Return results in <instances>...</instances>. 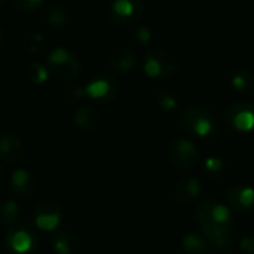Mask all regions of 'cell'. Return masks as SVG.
Instances as JSON below:
<instances>
[{"label":"cell","instance_id":"6da1fadb","mask_svg":"<svg viewBox=\"0 0 254 254\" xmlns=\"http://www.w3.org/2000/svg\"><path fill=\"white\" fill-rule=\"evenodd\" d=\"M196 222L207 237L208 243L216 249H225L231 241L232 213L225 204L213 199L202 201L195 210Z\"/></svg>","mask_w":254,"mask_h":254},{"label":"cell","instance_id":"7a4b0ae2","mask_svg":"<svg viewBox=\"0 0 254 254\" xmlns=\"http://www.w3.org/2000/svg\"><path fill=\"white\" fill-rule=\"evenodd\" d=\"M179 125L188 134L196 135L199 138L213 137L220 129L216 113L201 106L186 107L179 116Z\"/></svg>","mask_w":254,"mask_h":254},{"label":"cell","instance_id":"3957f363","mask_svg":"<svg viewBox=\"0 0 254 254\" xmlns=\"http://www.w3.org/2000/svg\"><path fill=\"white\" fill-rule=\"evenodd\" d=\"M46 68L49 76L57 80L68 82L79 76L80 63L77 57L65 48H55L46 58Z\"/></svg>","mask_w":254,"mask_h":254},{"label":"cell","instance_id":"277c9868","mask_svg":"<svg viewBox=\"0 0 254 254\" xmlns=\"http://www.w3.org/2000/svg\"><path fill=\"white\" fill-rule=\"evenodd\" d=\"M6 249L10 254H33L37 249V235L25 223H16L7 229Z\"/></svg>","mask_w":254,"mask_h":254},{"label":"cell","instance_id":"5b68a950","mask_svg":"<svg viewBox=\"0 0 254 254\" xmlns=\"http://www.w3.org/2000/svg\"><path fill=\"white\" fill-rule=\"evenodd\" d=\"M177 67H179L177 58L173 54L162 49L149 51L144 57V73L153 79L170 77L171 74L176 73Z\"/></svg>","mask_w":254,"mask_h":254},{"label":"cell","instance_id":"8992f818","mask_svg":"<svg viewBox=\"0 0 254 254\" xmlns=\"http://www.w3.org/2000/svg\"><path fill=\"white\" fill-rule=\"evenodd\" d=\"M168 158L179 170H190L199 161V150L192 140L180 137L171 141L168 147Z\"/></svg>","mask_w":254,"mask_h":254},{"label":"cell","instance_id":"52a82bcc","mask_svg":"<svg viewBox=\"0 0 254 254\" xmlns=\"http://www.w3.org/2000/svg\"><path fill=\"white\" fill-rule=\"evenodd\" d=\"M226 124L237 132L254 131V104L247 101L232 103L225 110Z\"/></svg>","mask_w":254,"mask_h":254},{"label":"cell","instance_id":"ba28073f","mask_svg":"<svg viewBox=\"0 0 254 254\" xmlns=\"http://www.w3.org/2000/svg\"><path fill=\"white\" fill-rule=\"evenodd\" d=\"M119 91V85L116 79L110 74H98L94 79L89 80V83L85 86L83 92L86 97H89L94 101L98 103H107L112 101Z\"/></svg>","mask_w":254,"mask_h":254},{"label":"cell","instance_id":"9c48e42d","mask_svg":"<svg viewBox=\"0 0 254 254\" xmlns=\"http://www.w3.org/2000/svg\"><path fill=\"white\" fill-rule=\"evenodd\" d=\"M33 216L34 223L40 231L54 232L61 222V207L52 199H45L36 205Z\"/></svg>","mask_w":254,"mask_h":254},{"label":"cell","instance_id":"30bf717a","mask_svg":"<svg viewBox=\"0 0 254 254\" xmlns=\"http://www.w3.org/2000/svg\"><path fill=\"white\" fill-rule=\"evenodd\" d=\"M143 0H115L110 6L109 16L116 24H131L143 15Z\"/></svg>","mask_w":254,"mask_h":254},{"label":"cell","instance_id":"8fae6325","mask_svg":"<svg viewBox=\"0 0 254 254\" xmlns=\"http://www.w3.org/2000/svg\"><path fill=\"white\" fill-rule=\"evenodd\" d=\"M226 205L238 213H250L254 210V188L246 183L235 185L226 193Z\"/></svg>","mask_w":254,"mask_h":254},{"label":"cell","instance_id":"7c38bea8","mask_svg":"<svg viewBox=\"0 0 254 254\" xmlns=\"http://www.w3.org/2000/svg\"><path fill=\"white\" fill-rule=\"evenodd\" d=\"M107 67L116 70V71H122V73H127V71H131L135 64H137V57L134 54L132 49L129 48H113L110 49L107 54H106V58H104Z\"/></svg>","mask_w":254,"mask_h":254},{"label":"cell","instance_id":"4fadbf2b","mask_svg":"<svg viewBox=\"0 0 254 254\" xmlns=\"http://www.w3.org/2000/svg\"><path fill=\"white\" fill-rule=\"evenodd\" d=\"M202 192V186L195 177H183L174 186V199L182 205H189Z\"/></svg>","mask_w":254,"mask_h":254},{"label":"cell","instance_id":"5bb4252c","mask_svg":"<svg viewBox=\"0 0 254 254\" xmlns=\"http://www.w3.org/2000/svg\"><path fill=\"white\" fill-rule=\"evenodd\" d=\"M9 185L13 193L22 198H30L36 192V179L27 170H15L10 174Z\"/></svg>","mask_w":254,"mask_h":254},{"label":"cell","instance_id":"9a60e30c","mask_svg":"<svg viewBox=\"0 0 254 254\" xmlns=\"http://www.w3.org/2000/svg\"><path fill=\"white\" fill-rule=\"evenodd\" d=\"M73 122L80 131L92 132L97 129V127L100 124V116H98L97 109H94L92 106L83 104L76 109V112L73 115Z\"/></svg>","mask_w":254,"mask_h":254},{"label":"cell","instance_id":"2e32d148","mask_svg":"<svg viewBox=\"0 0 254 254\" xmlns=\"http://www.w3.org/2000/svg\"><path fill=\"white\" fill-rule=\"evenodd\" d=\"M24 155V143L13 134H4L0 137V159L6 162H15Z\"/></svg>","mask_w":254,"mask_h":254},{"label":"cell","instance_id":"e0dca14e","mask_svg":"<svg viewBox=\"0 0 254 254\" xmlns=\"http://www.w3.org/2000/svg\"><path fill=\"white\" fill-rule=\"evenodd\" d=\"M52 246L57 254H77L80 250V243L77 237L65 231L55 234Z\"/></svg>","mask_w":254,"mask_h":254},{"label":"cell","instance_id":"ac0fdd59","mask_svg":"<svg viewBox=\"0 0 254 254\" xmlns=\"http://www.w3.org/2000/svg\"><path fill=\"white\" fill-rule=\"evenodd\" d=\"M182 249L185 254H207L210 250V243L207 238L189 232L182 238Z\"/></svg>","mask_w":254,"mask_h":254},{"label":"cell","instance_id":"d6986e66","mask_svg":"<svg viewBox=\"0 0 254 254\" xmlns=\"http://www.w3.org/2000/svg\"><path fill=\"white\" fill-rule=\"evenodd\" d=\"M70 21V10L63 3H54L48 9V22L55 28H63Z\"/></svg>","mask_w":254,"mask_h":254},{"label":"cell","instance_id":"ffe728a7","mask_svg":"<svg viewBox=\"0 0 254 254\" xmlns=\"http://www.w3.org/2000/svg\"><path fill=\"white\" fill-rule=\"evenodd\" d=\"M19 214H21V210L15 201H4L0 205V223H1V226L10 229L12 226H15L18 223Z\"/></svg>","mask_w":254,"mask_h":254},{"label":"cell","instance_id":"44dd1931","mask_svg":"<svg viewBox=\"0 0 254 254\" xmlns=\"http://www.w3.org/2000/svg\"><path fill=\"white\" fill-rule=\"evenodd\" d=\"M231 85L238 92H244V91L250 89L252 85H253V74H252V71L249 68H240L238 71H235L232 74Z\"/></svg>","mask_w":254,"mask_h":254},{"label":"cell","instance_id":"7402d4cb","mask_svg":"<svg viewBox=\"0 0 254 254\" xmlns=\"http://www.w3.org/2000/svg\"><path fill=\"white\" fill-rule=\"evenodd\" d=\"M27 76H28V79H30L31 83H34V85H42V83H45L46 79L49 77V73H48L46 65H42V64H39V63H33V64H30V67H28Z\"/></svg>","mask_w":254,"mask_h":254},{"label":"cell","instance_id":"603a6c76","mask_svg":"<svg viewBox=\"0 0 254 254\" xmlns=\"http://www.w3.org/2000/svg\"><path fill=\"white\" fill-rule=\"evenodd\" d=\"M158 106L164 112H173L179 106V98L171 92H161L158 97Z\"/></svg>","mask_w":254,"mask_h":254},{"label":"cell","instance_id":"cb8c5ba5","mask_svg":"<svg viewBox=\"0 0 254 254\" xmlns=\"http://www.w3.org/2000/svg\"><path fill=\"white\" fill-rule=\"evenodd\" d=\"M204 168H205V173H207L208 176H219V174L223 171V161H222L220 158L210 156V158L205 159Z\"/></svg>","mask_w":254,"mask_h":254},{"label":"cell","instance_id":"d4e9b609","mask_svg":"<svg viewBox=\"0 0 254 254\" xmlns=\"http://www.w3.org/2000/svg\"><path fill=\"white\" fill-rule=\"evenodd\" d=\"M152 39H153V34H152V31H150L149 27L141 25V27H138L134 31V40L138 42L143 46H149L152 43Z\"/></svg>","mask_w":254,"mask_h":254},{"label":"cell","instance_id":"484cf974","mask_svg":"<svg viewBox=\"0 0 254 254\" xmlns=\"http://www.w3.org/2000/svg\"><path fill=\"white\" fill-rule=\"evenodd\" d=\"M45 0H13V3L16 4L18 9L25 10V12H31L39 9L43 4Z\"/></svg>","mask_w":254,"mask_h":254},{"label":"cell","instance_id":"4316f807","mask_svg":"<svg viewBox=\"0 0 254 254\" xmlns=\"http://www.w3.org/2000/svg\"><path fill=\"white\" fill-rule=\"evenodd\" d=\"M240 249L243 252H246L247 254L254 253V238L253 237H244L241 241H240Z\"/></svg>","mask_w":254,"mask_h":254},{"label":"cell","instance_id":"83f0119b","mask_svg":"<svg viewBox=\"0 0 254 254\" xmlns=\"http://www.w3.org/2000/svg\"><path fill=\"white\" fill-rule=\"evenodd\" d=\"M1 42H3V34H1V30H0V46H1Z\"/></svg>","mask_w":254,"mask_h":254},{"label":"cell","instance_id":"f1b7e54d","mask_svg":"<svg viewBox=\"0 0 254 254\" xmlns=\"http://www.w3.org/2000/svg\"><path fill=\"white\" fill-rule=\"evenodd\" d=\"M3 3H4V0H0V7L3 6Z\"/></svg>","mask_w":254,"mask_h":254},{"label":"cell","instance_id":"f546056e","mask_svg":"<svg viewBox=\"0 0 254 254\" xmlns=\"http://www.w3.org/2000/svg\"><path fill=\"white\" fill-rule=\"evenodd\" d=\"M0 176H1V168H0Z\"/></svg>","mask_w":254,"mask_h":254}]
</instances>
